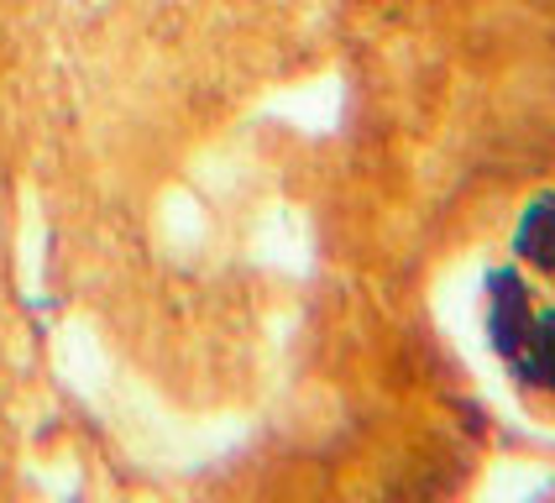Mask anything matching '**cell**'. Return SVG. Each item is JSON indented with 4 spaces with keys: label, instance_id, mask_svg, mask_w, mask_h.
Returning <instances> with one entry per match:
<instances>
[{
    "label": "cell",
    "instance_id": "cell-1",
    "mask_svg": "<svg viewBox=\"0 0 555 503\" xmlns=\"http://www.w3.org/2000/svg\"><path fill=\"white\" fill-rule=\"evenodd\" d=\"M529 331V288L514 268H493L488 273V336H493V351L508 357L514 346L525 341Z\"/></svg>",
    "mask_w": 555,
    "mask_h": 503
},
{
    "label": "cell",
    "instance_id": "cell-2",
    "mask_svg": "<svg viewBox=\"0 0 555 503\" xmlns=\"http://www.w3.org/2000/svg\"><path fill=\"white\" fill-rule=\"evenodd\" d=\"M508 362H514L519 383L540 388V394H555V310L529 314L525 341L508 351Z\"/></svg>",
    "mask_w": 555,
    "mask_h": 503
},
{
    "label": "cell",
    "instance_id": "cell-3",
    "mask_svg": "<svg viewBox=\"0 0 555 503\" xmlns=\"http://www.w3.org/2000/svg\"><path fill=\"white\" fill-rule=\"evenodd\" d=\"M514 252L534 262L540 273H555V194H534L519 216V231H514Z\"/></svg>",
    "mask_w": 555,
    "mask_h": 503
}]
</instances>
